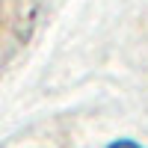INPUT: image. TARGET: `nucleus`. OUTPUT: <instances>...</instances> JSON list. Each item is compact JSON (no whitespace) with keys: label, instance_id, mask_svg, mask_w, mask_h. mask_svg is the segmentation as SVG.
Returning <instances> with one entry per match:
<instances>
[{"label":"nucleus","instance_id":"1","mask_svg":"<svg viewBox=\"0 0 148 148\" xmlns=\"http://www.w3.org/2000/svg\"><path fill=\"white\" fill-rule=\"evenodd\" d=\"M107 148H142V145L133 142V139H116V142H110Z\"/></svg>","mask_w":148,"mask_h":148}]
</instances>
